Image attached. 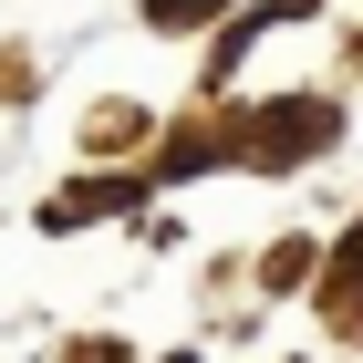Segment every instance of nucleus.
<instances>
[{
	"instance_id": "obj_1",
	"label": "nucleus",
	"mask_w": 363,
	"mask_h": 363,
	"mask_svg": "<svg viewBox=\"0 0 363 363\" xmlns=\"http://www.w3.org/2000/svg\"><path fill=\"white\" fill-rule=\"evenodd\" d=\"M208 11H228V0H145V21H156V31H187V21H208Z\"/></svg>"
}]
</instances>
